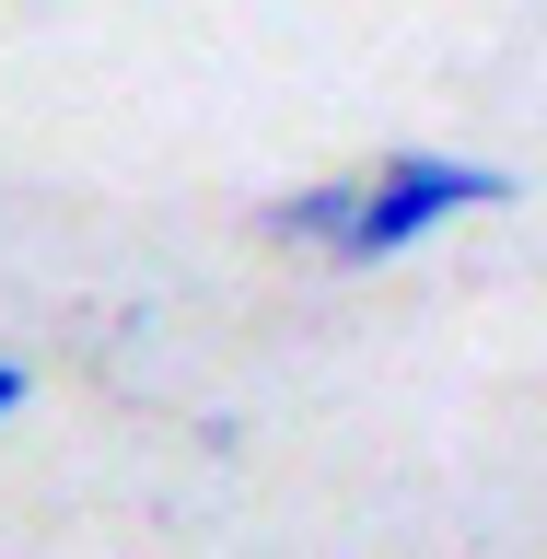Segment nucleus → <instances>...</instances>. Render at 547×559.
<instances>
[{"mask_svg": "<svg viewBox=\"0 0 547 559\" xmlns=\"http://www.w3.org/2000/svg\"><path fill=\"white\" fill-rule=\"evenodd\" d=\"M501 199H513L501 164H466V152H384L373 199H361V222H349V245H338V269H384V257H408L419 234H443L466 210H501Z\"/></svg>", "mask_w": 547, "mask_h": 559, "instance_id": "f257e3e1", "label": "nucleus"}, {"mask_svg": "<svg viewBox=\"0 0 547 559\" xmlns=\"http://www.w3.org/2000/svg\"><path fill=\"white\" fill-rule=\"evenodd\" d=\"M24 396H35V373H24V361H0V419L24 408Z\"/></svg>", "mask_w": 547, "mask_h": 559, "instance_id": "7ed1b4c3", "label": "nucleus"}, {"mask_svg": "<svg viewBox=\"0 0 547 559\" xmlns=\"http://www.w3.org/2000/svg\"><path fill=\"white\" fill-rule=\"evenodd\" d=\"M361 199H373V175H314V187L269 199V245H304V257H338V245H349V222H361Z\"/></svg>", "mask_w": 547, "mask_h": 559, "instance_id": "f03ea898", "label": "nucleus"}]
</instances>
